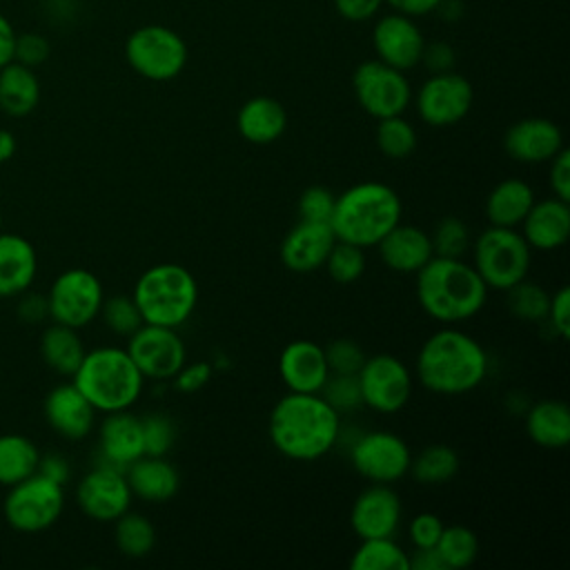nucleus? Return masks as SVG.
Wrapping results in <instances>:
<instances>
[{
  "instance_id": "f257e3e1",
  "label": "nucleus",
  "mask_w": 570,
  "mask_h": 570,
  "mask_svg": "<svg viewBox=\"0 0 570 570\" xmlns=\"http://www.w3.org/2000/svg\"><path fill=\"white\" fill-rule=\"evenodd\" d=\"M341 414L321 396L287 392L269 412L267 436L292 461H316L341 441Z\"/></svg>"
},
{
  "instance_id": "f03ea898",
  "label": "nucleus",
  "mask_w": 570,
  "mask_h": 570,
  "mask_svg": "<svg viewBox=\"0 0 570 570\" xmlns=\"http://www.w3.org/2000/svg\"><path fill=\"white\" fill-rule=\"evenodd\" d=\"M414 374L428 392L441 396L468 394L488 376V352L468 332L445 325L421 345Z\"/></svg>"
},
{
  "instance_id": "7ed1b4c3",
  "label": "nucleus",
  "mask_w": 570,
  "mask_h": 570,
  "mask_svg": "<svg viewBox=\"0 0 570 570\" xmlns=\"http://www.w3.org/2000/svg\"><path fill=\"white\" fill-rule=\"evenodd\" d=\"M414 276L421 309L443 325H456L476 316L490 292L472 263L463 258L432 256Z\"/></svg>"
},
{
  "instance_id": "20e7f679",
  "label": "nucleus",
  "mask_w": 570,
  "mask_h": 570,
  "mask_svg": "<svg viewBox=\"0 0 570 570\" xmlns=\"http://www.w3.org/2000/svg\"><path fill=\"white\" fill-rule=\"evenodd\" d=\"M401 214V198L390 185L363 180L336 196L330 227L336 240L365 249L374 247L394 225H399Z\"/></svg>"
},
{
  "instance_id": "39448f33",
  "label": "nucleus",
  "mask_w": 570,
  "mask_h": 570,
  "mask_svg": "<svg viewBox=\"0 0 570 570\" xmlns=\"http://www.w3.org/2000/svg\"><path fill=\"white\" fill-rule=\"evenodd\" d=\"M71 383L87 396L96 412L129 410L142 394L145 376L125 347L102 345L85 352Z\"/></svg>"
},
{
  "instance_id": "423d86ee",
  "label": "nucleus",
  "mask_w": 570,
  "mask_h": 570,
  "mask_svg": "<svg viewBox=\"0 0 570 570\" xmlns=\"http://www.w3.org/2000/svg\"><path fill=\"white\" fill-rule=\"evenodd\" d=\"M131 298L142 323L178 330L196 309L198 283L187 267L158 263L138 276Z\"/></svg>"
},
{
  "instance_id": "0eeeda50",
  "label": "nucleus",
  "mask_w": 570,
  "mask_h": 570,
  "mask_svg": "<svg viewBox=\"0 0 570 570\" xmlns=\"http://www.w3.org/2000/svg\"><path fill=\"white\" fill-rule=\"evenodd\" d=\"M532 249L514 227H485L472 243V267L488 289L505 292L528 278Z\"/></svg>"
},
{
  "instance_id": "6e6552de",
  "label": "nucleus",
  "mask_w": 570,
  "mask_h": 570,
  "mask_svg": "<svg viewBox=\"0 0 570 570\" xmlns=\"http://www.w3.org/2000/svg\"><path fill=\"white\" fill-rule=\"evenodd\" d=\"M125 58L138 76L165 82L185 69L187 45L165 24H145L129 33L125 42Z\"/></svg>"
},
{
  "instance_id": "1a4fd4ad",
  "label": "nucleus",
  "mask_w": 570,
  "mask_h": 570,
  "mask_svg": "<svg viewBox=\"0 0 570 570\" xmlns=\"http://www.w3.org/2000/svg\"><path fill=\"white\" fill-rule=\"evenodd\" d=\"M65 510V490L53 479L33 472L11 485L4 499V519L18 532H40L53 525Z\"/></svg>"
},
{
  "instance_id": "9d476101",
  "label": "nucleus",
  "mask_w": 570,
  "mask_h": 570,
  "mask_svg": "<svg viewBox=\"0 0 570 570\" xmlns=\"http://www.w3.org/2000/svg\"><path fill=\"white\" fill-rule=\"evenodd\" d=\"M361 401L365 407L379 414H396L401 412L412 396L414 379L410 367L392 354H374L365 356L358 374Z\"/></svg>"
},
{
  "instance_id": "9b49d317",
  "label": "nucleus",
  "mask_w": 570,
  "mask_h": 570,
  "mask_svg": "<svg viewBox=\"0 0 570 570\" xmlns=\"http://www.w3.org/2000/svg\"><path fill=\"white\" fill-rule=\"evenodd\" d=\"M352 89L363 111L376 120L405 114L412 100V87L405 71L394 69L379 58L365 60L354 69Z\"/></svg>"
},
{
  "instance_id": "f8f14e48",
  "label": "nucleus",
  "mask_w": 570,
  "mask_h": 570,
  "mask_svg": "<svg viewBox=\"0 0 570 570\" xmlns=\"http://www.w3.org/2000/svg\"><path fill=\"white\" fill-rule=\"evenodd\" d=\"M105 294L96 274L85 267L62 272L47 294V307L53 323L80 330L89 325L102 307Z\"/></svg>"
},
{
  "instance_id": "ddd939ff",
  "label": "nucleus",
  "mask_w": 570,
  "mask_h": 570,
  "mask_svg": "<svg viewBox=\"0 0 570 570\" xmlns=\"http://www.w3.org/2000/svg\"><path fill=\"white\" fill-rule=\"evenodd\" d=\"M410 445L394 432L372 430L350 443L352 468L370 483H396L410 472Z\"/></svg>"
},
{
  "instance_id": "4468645a",
  "label": "nucleus",
  "mask_w": 570,
  "mask_h": 570,
  "mask_svg": "<svg viewBox=\"0 0 570 570\" xmlns=\"http://www.w3.org/2000/svg\"><path fill=\"white\" fill-rule=\"evenodd\" d=\"M125 350L145 381H171L187 363V347L174 327L142 323L127 338Z\"/></svg>"
},
{
  "instance_id": "2eb2a0df",
  "label": "nucleus",
  "mask_w": 570,
  "mask_h": 570,
  "mask_svg": "<svg viewBox=\"0 0 570 570\" xmlns=\"http://www.w3.org/2000/svg\"><path fill=\"white\" fill-rule=\"evenodd\" d=\"M474 91L468 78L454 71L430 73L419 87L414 105L419 118L430 127H452L472 109Z\"/></svg>"
},
{
  "instance_id": "dca6fc26",
  "label": "nucleus",
  "mask_w": 570,
  "mask_h": 570,
  "mask_svg": "<svg viewBox=\"0 0 570 570\" xmlns=\"http://www.w3.org/2000/svg\"><path fill=\"white\" fill-rule=\"evenodd\" d=\"M131 499L134 494L125 479V470L109 463H98L80 479L76 488V501L80 510L100 523L116 521L122 512L129 510Z\"/></svg>"
},
{
  "instance_id": "f3484780",
  "label": "nucleus",
  "mask_w": 570,
  "mask_h": 570,
  "mask_svg": "<svg viewBox=\"0 0 570 570\" xmlns=\"http://www.w3.org/2000/svg\"><path fill=\"white\" fill-rule=\"evenodd\" d=\"M403 519L399 494L387 483L367 485L352 503L350 525L358 539L394 537Z\"/></svg>"
},
{
  "instance_id": "a211bd4d",
  "label": "nucleus",
  "mask_w": 570,
  "mask_h": 570,
  "mask_svg": "<svg viewBox=\"0 0 570 570\" xmlns=\"http://www.w3.org/2000/svg\"><path fill=\"white\" fill-rule=\"evenodd\" d=\"M372 45L381 62L407 71L421 62L425 38L410 16L394 11L374 24Z\"/></svg>"
},
{
  "instance_id": "6ab92c4d",
  "label": "nucleus",
  "mask_w": 570,
  "mask_h": 570,
  "mask_svg": "<svg viewBox=\"0 0 570 570\" xmlns=\"http://www.w3.org/2000/svg\"><path fill=\"white\" fill-rule=\"evenodd\" d=\"M505 154L523 165L550 163L563 149V131L548 118H523L508 127L503 136Z\"/></svg>"
},
{
  "instance_id": "aec40b11",
  "label": "nucleus",
  "mask_w": 570,
  "mask_h": 570,
  "mask_svg": "<svg viewBox=\"0 0 570 570\" xmlns=\"http://www.w3.org/2000/svg\"><path fill=\"white\" fill-rule=\"evenodd\" d=\"M278 374L289 392L318 394L330 376L323 345L309 338L289 341L278 356Z\"/></svg>"
},
{
  "instance_id": "412c9836",
  "label": "nucleus",
  "mask_w": 570,
  "mask_h": 570,
  "mask_svg": "<svg viewBox=\"0 0 570 570\" xmlns=\"http://www.w3.org/2000/svg\"><path fill=\"white\" fill-rule=\"evenodd\" d=\"M336 236L330 223L298 220L281 243V261L289 272L312 274L325 265Z\"/></svg>"
},
{
  "instance_id": "4be33fe9",
  "label": "nucleus",
  "mask_w": 570,
  "mask_h": 570,
  "mask_svg": "<svg viewBox=\"0 0 570 570\" xmlns=\"http://www.w3.org/2000/svg\"><path fill=\"white\" fill-rule=\"evenodd\" d=\"M45 419L65 439H85L96 421V410L73 383L56 385L45 399Z\"/></svg>"
},
{
  "instance_id": "5701e85b",
  "label": "nucleus",
  "mask_w": 570,
  "mask_h": 570,
  "mask_svg": "<svg viewBox=\"0 0 570 570\" xmlns=\"http://www.w3.org/2000/svg\"><path fill=\"white\" fill-rule=\"evenodd\" d=\"M519 227L530 249H559L570 236V205L557 196L534 200Z\"/></svg>"
},
{
  "instance_id": "b1692460",
  "label": "nucleus",
  "mask_w": 570,
  "mask_h": 570,
  "mask_svg": "<svg viewBox=\"0 0 570 570\" xmlns=\"http://www.w3.org/2000/svg\"><path fill=\"white\" fill-rule=\"evenodd\" d=\"M385 267L399 274H416L432 256L430 234L416 225H394L376 245Z\"/></svg>"
},
{
  "instance_id": "393cba45",
  "label": "nucleus",
  "mask_w": 570,
  "mask_h": 570,
  "mask_svg": "<svg viewBox=\"0 0 570 570\" xmlns=\"http://www.w3.org/2000/svg\"><path fill=\"white\" fill-rule=\"evenodd\" d=\"M145 454L140 416L120 410L109 412L100 423V459L114 468L125 470Z\"/></svg>"
},
{
  "instance_id": "a878e982",
  "label": "nucleus",
  "mask_w": 570,
  "mask_h": 570,
  "mask_svg": "<svg viewBox=\"0 0 570 570\" xmlns=\"http://www.w3.org/2000/svg\"><path fill=\"white\" fill-rule=\"evenodd\" d=\"M125 479L131 494L147 503H165L180 488V474L165 456L142 454L125 468Z\"/></svg>"
},
{
  "instance_id": "bb28decb",
  "label": "nucleus",
  "mask_w": 570,
  "mask_h": 570,
  "mask_svg": "<svg viewBox=\"0 0 570 570\" xmlns=\"http://www.w3.org/2000/svg\"><path fill=\"white\" fill-rule=\"evenodd\" d=\"M38 272L33 245L20 234L0 232V296H20Z\"/></svg>"
},
{
  "instance_id": "cd10ccee",
  "label": "nucleus",
  "mask_w": 570,
  "mask_h": 570,
  "mask_svg": "<svg viewBox=\"0 0 570 570\" xmlns=\"http://www.w3.org/2000/svg\"><path fill=\"white\" fill-rule=\"evenodd\" d=\"M236 127L247 142L269 145L285 134L287 111L276 98L254 96L238 109Z\"/></svg>"
},
{
  "instance_id": "c85d7f7f",
  "label": "nucleus",
  "mask_w": 570,
  "mask_h": 570,
  "mask_svg": "<svg viewBox=\"0 0 570 570\" xmlns=\"http://www.w3.org/2000/svg\"><path fill=\"white\" fill-rule=\"evenodd\" d=\"M528 436L546 450H563L570 443V410L559 399H543L525 410Z\"/></svg>"
},
{
  "instance_id": "c756f323",
  "label": "nucleus",
  "mask_w": 570,
  "mask_h": 570,
  "mask_svg": "<svg viewBox=\"0 0 570 570\" xmlns=\"http://www.w3.org/2000/svg\"><path fill=\"white\" fill-rule=\"evenodd\" d=\"M534 200V189L525 180L503 178L485 198V218L490 225L517 229Z\"/></svg>"
},
{
  "instance_id": "7c9ffc66",
  "label": "nucleus",
  "mask_w": 570,
  "mask_h": 570,
  "mask_svg": "<svg viewBox=\"0 0 570 570\" xmlns=\"http://www.w3.org/2000/svg\"><path fill=\"white\" fill-rule=\"evenodd\" d=\"M40 102V82L31 67L16 60L0 69V109L7 116L22 118Z\"/></svg>"
},
{
  "instance_id": "2f4dec72",
  "label": "nucleus",
  "mask_w": 570,
  "mask_h": 570,
  "mask_svg": "<svg viewBox=\"0 0 570 570\" xmlns=\"http://www.w3.org/2000/svg\"><path fill=\"white\" fill-rule=\"evenodd\" d=\"M85 352L87 350L78 336V330L69 325L51 323L40 336V354L45 363L62 376H73Z\"/></svg>"
},
{
  "instance_id": "473e14b6",
  "label": "nucleus",
  "mask_w": 570,
  "mask_h": 570,
  "mask_svg": "<svg viewBox=\"0 0 570 570\" xmlns=\"http://www.w3.org/2000/svg\"><path fill=\"white\" fill-rule=\"evenodd\" d=\"M40 452L31 439L22 434L0 436V485H16L18 481L38 472Z\"/></svg>"
},
{
  "instance_id": "72a5a7b5",
  "label": "nucleus",
  "mask_w": 570,
  "mask_h": 570,
  "mask_svg": "<svg viewBox=\"0 0 570 570\" xmlns=\"http://www.w3.org/2000/svg\"><path fill=\"white\" fill-rule=\"evenodd\" d=\"M459 465L461 461L454 448L445 443H434L423 448L416 456H412L410 474L421 485H443L454 479Z\"/></svg>"
},
{
  "instance_id": "f704fd0d",
  "label": "nucleus",
  "mask_w": 570,
  "mask_h": 570,
  "mask_svg": "<svg viewBox=\"0 0 570 570\" xmlns=\"http://www.w3.org/2000/svg\"><path fill=\"white\" fill-rule=\"evenodd\" d=\"M352 570H410V552L394 537L361 539L350 559Z\"/></svg>"
},
{
  "instance_id": "c9c22d12",
  "label": "nucleus",
  "mask_w": 570,
  "mask_h": 570,
  "mask_svg": "<svg viewBox=\"0 0 570 570\" xmlns=\"http://www.w3.org/2000/svg\"><path fill=\"white\" fill-rule=\"evenodd\" d=\"M114 539L125 557L142 559L156 546V528L140 512L127 510L114 521Z\"/></svg>"
},
{
  "instance_id": "e433bc0d",
  "label": "nucleus",
  "mask_w": 570,
  "mask_h": 570,
  "mask_svg": "<svg viewBox=\"0 0 570 570\" xmlns=\"http://www.w3.org/2000/svg\"><path fill=\"white\" fill-rule=\"evenodd\" d=\"M434 548L445 570H463L472 566L479 554V537L465 525H445Z\"/></svg>"
},
{
  "instance_id": "4c0bfd02",
  "label": "nucleus",
  "mask_w": 570,
  "mask_h": 570,
  "mask_svg": "<svg viewBox=\"0 0 570 570\" xmlns=\"http://www.w3.org/2000/svg\"><path fill=\"white\" fill-rule=\"evenodd\" d=\"M505 294H508V309L514 318L523 323L546 321L548 307H550V292L543 285L523 278L510 289H505Z\"/></svg>"
},
{
  "instance_id": "58836bf2",
  "label": "nucleus",
  "mask_w": 570,
  "mask_h": 570,
  "mask_svg": "<svg viewBox=\"0 0 570 570\" xmlns=\"http://www.w3.org/2000/svg\"><path fill=\"white\" fill-rule=\"evenodd\" d=\"M374 138H376V145H379L381 154L392 158V160L407 158L416 149V142H419L416 129L412 127L410 120L403 118V114L381 118L376 122Z\"/></svg>"
},
{
  "instance_id": "ea45409f",
  "label": "nucleus",
  "mask_w": 570,
  "mask_h": 570,
  "mask_svg": "<svg viewBox=\"0 0 570 570\" xmlns=\"http://www.w3.org/2000/svg\"><path fill=\"white\" fill-rule=\"evenodd\" d=\"M365 252L352 243H343L336 240L334 247L330 249L327 258H325V269L330 274V278L338 285H350L354 281H358L365 272Z\"/></svg>"
},
{
  "instance_id": "a19ab883",
  "label": "nucleus",
  "mask_w": 570,
  "mask_h": 570,
  "mask_svg": "<svg viewBox=\"0 0 570 570\" xmlns=\"http://www.w3.org/2000/svg\"><path fill=\"white\" fill-rule=\"evenodd\" d=\"M430 240L434 256L463 258V254L470 249V229L459 216H445L432 229Z\"/></svg>"
},
{
  "instance_id": "79ce46f5",
  "label": "nucleus",
  "mask_w": 570,
  "mask_h": 570,
  "mask_svg": "<svg viewBox=\"0 0 570 570\" xmlns=\"http://www.w3.org/2000/svg\"><path fill=\"white\" fill-rule=\"evenodd\" d=\"M105 325L118 334V336H125L129 338L140 325H142V316L134 303L131 296H125V294H118V296H109L102 301V307H100V314Z\"/></svg>"
},
{
  "instance_id": "37998d69",
  "label": "nucleus",
  "mask_w": 570,
  "mask_h": 570,
  "mask_svg": "<svg viewBox=\"0 0 570 570\" xmlns=\"http://www.w3.org/2000/svg\"><path fill=\"white\" fill-rule=\"evenodd\" d=\"M142 445L149 456H167L176 443V423L167 414H147L140 419Z\"/></svg>"
},
{
  "instance_id": "c03bdc74",
  "label": "nucleus",
  "mask_w": 570,
  "mask_h": 570,
  "mask_svg": "<svg viewBox=\"0 0 570 570\" xmlns=\"http://www.w3.org/2000/svg\"><path fill=\"white\" fill-rule=\"evenodd\" d=\"M338 414L354 412L363 405L356 374H330L323 390L318 392Z\"/></svg>"
},
{
  "instance_id": "a18cd8bd",
  "label": "nucleus",
  "mask_w": 570,
  "mask_h": 570,
  "mask_svg": "<svg viewBox=\"0 0 570 570\" xmlns=\"http://www.w3.org/2000/svg\"><path fill=\"white\" fill-rule=\"evenodd\" d=\"M323 350L330 374H358L361 365L365 363L363 347L352 338H334Z\"/></svg>"
},
{
  "instance_id": "49530a36",
  "label": "nucleus",
  "mask_w": 570,
  "mask_h": 570,
  "mask_svg": "<svg viewBox=\"0 0 570 570\" xmlns=\"http://www.w3.org/2000/svg\"><path fill=\"white\" fill-rule=\"evenodd\" d=\"M334 203H336V194H332L327 187H323V185L307 187L298 198V216H301V220L330 223Z\"/></svg>"
},
{
  "instance_id": "de8ad7c7",
  "label": "nucleus",
  "mask_w": 570,
  "mask_h": 570,
  "mask_svg": "<svg viewBox=\"0 0 570 570\" xmlns=\"http://www.w3.org/2000/svg\"><path fill=\"white\" fill-rule=\"evenodd\" d=\"M49 40L42 33L27 31V33H16V45H13V60L24 65V67H38L49 58Z\"/></svg>"
},
{
  "instance_id": "09e8293b",
  "label": "nucleus",
  "mask_w": 570,
  "mask_h": 570,
  "mask_svg": "<svg viewBox=\"0 0 570 570\" xmlns=\"http://www.w3.org/2000/svg\"><path fill=\"white\" fill-rule=\"evenodd\" d=\"M445 523L441 521L439 514L434 512H419L412 517L410 528H407V537L412 541L414 548H434L441 532H443Z\"/></svg>"
},
{
  "instance_id": "8fccbe9b",
  "label": "nucleus",
  "mask_w": 570,
  "mask_h": 570,
  "mask_svg": "<svg viewBox=\"0 0 570 570\" xmlns=\"http://www.w3.org/2000/svg\"><path fill=\"white\" fill-rule=\"evenodd\" d=\"M546 321L561 341H568V336H570V289H568V285H561L554 294H550V307H548Z\"/></svg>"
},
{
  "instance_id": "3c124183",
  "label": "nucleus",
  "mask_w": 570,
  "mask_h": 570,
  "mask_svg": "<svg viewBox=\"0 0 570 570\" xmlns=\"http://www.w3.org/2000/svg\"><path fill=\"white\" fill-rule=\"evenodd\" d=\"M214 374V365L207 363V361H196V363H185L176 376L171 379L174 381V387L183 394H194L198 390H203L209 379Z\"/></svg>"
},
{
  "instance_id": "603ef678",
  "label": "nucleus",
  "mask_w": 570,
  "mask_h": 570,
  "mask_svg": "<svg viewBox=\"0 0 570 570\" xmlns=\"http://www.w3.org/2000/svg\"><path fill=\"white\" fill-rule=\"evenodd\" d=\"M548 178L552 196L570 203V151L566 147L550 160Z\"/></svg>"
},
{
  "instance_id": "864d4df0",
  "label": "nucleus",
  "mask_w": 570,
  "mask_h": 570,
  "mask_svg": "<svg viewBox=\"0 0 570 570\" xmlns=\"http://www.w3.org/2000/svg\"><path fill=\"white\" fill-rule=\"evenodd\" d=\"M421 62L425 65V69L430 73H443V71H452L456 56L454 49L448 42H425L423 53H421Z\"/></svg>"
},
{
  "instance_id": "5fc2aeb1",
  "label": "nucleus",
  "mask_w": 570,
  "mask_h": 570,
  "mask_svg": "<svg viewBox=\"0 0 570 570\" xmlns=\"http://www.w3.org/2000/svg\"><path fill=\"white\" fill-rule=\"evenodd\" d=\"M385 0H334L338 16L350 22H365L370 20Z\"/></svg>"
},
{
  "instance_id": "6e6d98bb",
  "label": "nucleus",
  "mask_w": 570,
  "mask_h": 570,
  "mask_svg": "<svg viewBox=\"0 0 570 570\" xmlns=\"http://www.w3.org/2000/svg\"><path fill=\"white\" fill-rule=\"evenodd\" d=\"M20 303H18V316L27 323H38L42 321L45 316H49V307H47V296H40V294H29V292H22L20 294Z\"/></svg>"
},
{
  "instance_id": "4d7b16f0",
  "label": "nucleus",
  "mask_w": 570,
  "mask_h": 570,
  "mask_svg": "<svg viewBox=\"0 0 570 570\" xmlns=\"http://www.w3.org/2000/svg\"><path fill=\"white\" fill-rule=\"evenodd\" d=\"M38 472L45 474V476H49V479H53V481L60 483V485H65L67 479H69V474H71L67 459L60 456V454H47L45 459L40 456Z\"/></svg>"
},
{
  "instance_id": "13d9d810",
  "label": "nucleus",
  "mask_w": 570,
  "mask_h": 570,
  "mask_svg": "<svg viewBox=\"0 0 570 570\" xmlns=\"http://www.w3.org/2000/svg\"><path fill=\"white\" fill-rule=\"evenodd\" d=\"M396 13L416 18V16H428L432 11H436V7L441 4V0H385Z\"/></svg>"
},
{
  "instance_id": "bf43d9fd",
  "label": "nucleus",
  "mask_w": 570,
  "mask_h": 570,
  "mask_svg": "<svg viewBox=\"0 0 570 570\" xmlns=\"http://www.w3.org/2000/svg\"><path fill=\"white\" fill-rule=\"evenodd\" d=\"M410 570H445L436 548H414L410 554Z\"/></svg>"
},
{
  "instance_id": "052dcab7",
  "label": "nucleus",
  "mask_w": 570,
  "mask_h": 570,
  "mask_svg": "<svg viewBox=\"0 0 570 570\" xmlns=\"http://www.w3.org/2000/svg\"><path fill=\"white\" fill-rule=\"evenodd\" d=\"M13 45H16V29L9 18L0 11V69L13 60Z\"/></svg>"
},
{
  "instance_id": "680f3d73",
  "label": "nucleus",
  "mask_w": 570,
  "mask_h": 570,
  "mask_svg": "<svg viewBox=\"0 0 570 570\" xmlns=\"http://www.w3.org/2000/svg\"><path fill=\"white\" fill-rule=\"evenodd\" d=\"M16 154V136L9 129H0V165Z\"/></svg>"
},
{
  "instance_id": "e2e57ef3",
  "label": "nucleus",
  "mask_w": 570,
  "mask_h": 570,
  "mask_svg": "<svg viewBox=\"0 0 570 570\" xmlns=\"http://www.w3.org/2000/svg\"><path fill=\"white\" fill-rule=\"evenodd\" d=\"M436 11H441L443 20H456L463 16V4L459 0H441Z\"/></svg>"
},
{
  "instance_id": "0e129e2a",
  "label": "nucleus",
  "mask_w": 570,
  "mask_h": 570,
  "mask_svg": "<svg viewBox=\"0 0 570 570\" xmlns=\"http://www.w3.org/2000/svg\"><path fill=\"white\" fill-rule=\"evenodd\" d=\"M0 232H2V216H0Z\"/></svg>"
}]
</instances>
